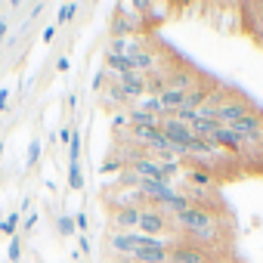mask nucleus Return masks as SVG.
Here are the masks:
<instances>
[{"instance_id": "23", "label": "nucleus", "mask_w": 263, "mask_h": 263, "mask_svg": "<svg viewBox=\"0 0 263 263\" xmlns=\"http://www.w3.org/2000/svg\"><path fill=\"white\" fill-rule=\"evenodd\" d=\"M53 37H56V25H47L44 34H41V41H44V44H53Z\"/></svg>"}, {"instance_id": "5", "label": "nucleus", "mask_w": 263, "mask_h": 263, "mask_svg": "<svg viewBox=\"0 0 263 263\" xmlns=\"http://www.w3.org/2000/svg\"><path fill=\"white\" fill-rule=\"evenodd\" d=\"M171 226H174V220H171V217H164V214H161V211H155V208H143V214H140V229H137V232L161 238V235H167V232H171Z\"/></svg>"}, {"instance_id": "29", "label": "nucleus", "mask_w": 263, "mask_h": 263, "mask_svg": "<svg viewBox=\"0 0 263 263\" xmlns=\"http://www.w3.org/2000/svg\"><path fill=\"white\" fill-rule=\"evenodd\" d=\"M65 102H68V108H78V96H74V93H68Z\"/></svg>"}, {"instance_id": "17", "label": "nucleus", "mask_w": 263, "mask_h": 263, "mask_svg": "<svg viewBox=\"0 0 263 263\" xmlns=\"http://www.w3.org/2000/svg\"><path fill=\"white\" fill-rule=\"evenodd\" d=\"M68 189H74V192L84 189V171H81V164H68Z\"/></svg>"}, {"instance_id": "24", "label": "nucleus", "mask_w": 263, "mask_h": 263, "mask_svg": "<svg viewBox=\"0 0 263 263\" xmlns=\"http://www.w3.org/2000/svg\"><path fill=\"white\" fill-rule=\"evenodd\" d=\"M68 68H71V62H68V56H59V59H56V71H59V74H65Z\"/></svg>"}, {"instance_id": "6", "label": "nucleus", "mask_w": 263, "mask_h": 263, "mask_svg": "<svg viewBox=\"0 0 263 263\" xmlns=\"http://www.w3.org/2000/svg\"><path fill=\"white\" fill-rule=\"evenodd\" d=\"M161 134L167 137V143H177V146H189L195 140L192 127L183 124V121H177V118H161Z\"/></svg>"}, {"instance_id": "25", "label": "nucleus", "mask_w": 263, "mask_h": 263, "mask_svg": "<svg viewBox=\"0 0 263 263\" xmlns=\"http://www.w3.org/2000/svg\"><path fill=\"white\" fill-rule=\"evenodd\" d=\"M37 220H41V214H28V217H25V232H31V229L37 226Z\"/></svg>"}, {"instance_id": "28", "label": "nucleus", "mask_w": 263, "mask_h": 263, "mask_svg": "<svg viewBox=\"0 0 263 263\" xmlns=\"http://www.w3.org/2000/svg\"><path fill=\"white\" fill-rule=\"evenodd\" d=\"M78 245H81V254H90V238L87 235H78Z\"/></svg>"}, {"instance_id": "22", "label": "nucleus", "mask_w": 263, "mask_h": 263, "mask_svg": "<svg viewBox=\"0 0 263 263\" xmlns=\"http://www.w3.org/2000/svg\"><path fill=\"white\" fill-rule=\"evenodd\" d=\"M7 105H10V90H7V87H0V115L7 111Z\"/></svg>"}, {"instance_id": "21", "label": "nucleus", "mask_w": 263, "mask_h": 263, "mask_svg": "<svg viewBox=\"0 0 263 263\" xmlns=\"http://www.w3.org/2000/svg\"><path fill=\"white\" fill-rule=\"evenodd\" d=\"M74 226H78V232H81V235H87L90 220H87V214H84V211H78V214H74Z\"/></svg>"}, {"instance_id": "8", "label": "nucleus", "mask_w": 263, "mask_h": 263, "mask_svg": "<svg viewBox=\"0 0 263 263\" xmlns=\"http://www.w3.org/2000/svg\"><path fill=\"white\" fill-rule=\"evenodd\" d=\"M171 263H211V254L198 245H174Z\"/></svg>"}, {"instance_id": "14", "label": "nucleus", "mask_w": 263, "mask_h": 263, "mask_svg": "<svg viewBox=\"0 0 263 263\" xmlns=\"http://www.w3.org/2000/svg\"><path fill=\"white\" fill-rule=\"evenodd\" d=\"M19 220H22V211H13V214H7L4 220H0V235H16V226H19Z\"/></svg>"}, {"instance_id": "9", "label": "nucleus", "mask_w": 263, "mask_h": 263, "mask_svg": "<svg viewBox=\"0 0 263 263\" xmlns=\"http://www.w3.org/2000/svg\"><path fill=\"white\" fill-rule=\"evenodd\" d=\"M158 102H161V118H171V115H177V111L183 108L186 93L177 90V87H164V90L158 93Z\"/></svg>"}, {"instance_id": "11", "label": "nucleus", "mask_w": 263, "mask_h": 263, "mask_svg": "<svg viewBox=\"0 0 263 263\" xmlns=\"http://www.w3.org/2000/svg\"><path fill=\"white\" fill-rule=\"evenodd\" d=\"M186 186H192V189H208V186H214V174L192 164V167L186 171Z\"/></svg>"}, {"instance_id": "31", "label": "nucleus", "mask_w": 263, "mask_h": 263, "mask_svg": "<svg viewBox=\"0 0 263 263\" xmlns=\"http://www.w3.org/2000/svg\"><path fill=\"white\" fill-rule=\"evenodd\" d=\"M260 13H263V4H260Z\"/></svg>"}, {"instance_id": "2", "label": "nucleus", "mask_w": 263, "mask_h": 263, "mask_svg": "<svg viewBox=\"0 0 263 263\" xmlns=\"http://www.w3.org/2000/svg\"><path fill=\"white\" fill-rule=\"evenodd\" d=\"M217 223V217H214V211H208V208H186L183 214H177L174 217V226L183 232V235H198V232H204L208 226H214Z\"/></svg>"}, {"instance_id": "16", "label": "nucleus", "mask_w": 263, "mask_h": 263, "mask_svg": "<svg viewBox=\"0 0 263 263\" xmlns=\"http://www.w3.org/2000/svg\"><path fill=\"white\" fill-rule=\"evenodd\" d=\"M41 152H44L41 140H31V143H28V149H25V167H34V164L41 161Z\"/></svg>"}, {"instance_id": "30", "label": "nucleus", "mask_w": 263, "mask_h": 263, "mask_svg": "<svg viewBox=\"0 0 263 263\" xmlns=\"http://www.w3.org/2000/svg\"><path fill=\"white\" fill-rule=\"evenodd\" d=\"M0 158H4V140H0Z\"/></svg>"}, {"instance_id": "26", "label": "nucleus", "mask_w": 263, "mask_h": 263, "mask_svg": "<svg viewBox=\"0 0 263 263\" xmlns=\"http://www.w3.org/2000/svg\"><path fill=\"white\" fill-rule=\"evenodd\" d=\"M56 143H65V146L71 143V127H62V130H59V140H56Z\"/></svg>"}, {"instance_id": "3", "label": "nucleus", "mask_w": 263, "mask_h": 263, "mask_svg": "<svg viewBox=\"0 0 263 263\" xmlns=\"http://www.w3.org/2000/svg\"><path fill=\"white\" fill-rule=\"evenodd\" d=\"M254 111H257V108H254L248 99H241V96H235V93H232V96H229L217 111H214V121H217V124H223V127H232L235 121H241V118H248V115H254Z\"/></svg>"}, {"instance_id": "13", "label": "nucleus", "mask_w": 263, "mask_h": 263, "mask_svg": "<svg viewBox=\"0 0 263 263\" xmlns=\"http://www.w3.org/2000/svg\"><path fill=\"white\" fill-rule=\"evenodd\" d=\"M81 146H84V140H81V130H78V127H71V143H68V164H81Z\"/></svg>"}, {"instance_id": "10", "label": "nucleus", "mask_w": 263, "mask_h": 263, "mask_svg": "<svg viewBox=\"0 0 263 263\" xmlns=\"http://www.w3.org/2000/svg\"><path fill=\"white\" fill-rule=\"evenodd\" d=\"M167 87H177V90H183V93H189V90H195L198 87V74L192 71V68H174L171 71V78H167Z\"/></svg>"}, {"instance_id": "1", "label": "nucleus", "mask_w": 263, "mask_h": 263, "mask_svg": "<svg viewBox=\"0 0 263 263\" xmlns=\"http://www.w3.org/2000/svg\"><path fill=\"white\" fill-rule=\"evenodd\" d=\"M149 25L146 19L137 13L134 4H115V16H111V37H149Z\"/></svg>"}, {"instance_id": "27", "label": "nucleus", "mask_w": 263, "mask_h": 263, "mask_svg": "<svg viewBox=\"0 0 263 263\" xmlns=\"http://www.w3.org/2000/svg\"><path fill=\"white\" fill-rule=\"evenodd\" d=\"M7 28H10L7 16H0V44H7Z\"/></svg>"}, {"instance_id": "15", "label": "nucleus", "mask_w": 263, "mask_h": 263, "mask_svg": "<svg viewBox=\"0 0 263 263\" xmlns=\"http://www.w3.org/2000/svg\"><path fill=\"white\" fill-rule=\"evenodd\" d=\"M134 108H143V111H149V115L161 118V102H158V96H143V99H137V105H134Z\"/></svg>"}, {"instance_id": "18", "label": "nucleus", "mask_w": 263, "mask_h": 263, "mask_svg": "<svg viewBox=\"0 0 263 263\" xmlns=\"http://www.w3.org/2000/svg\"><path fill=\"white\" fill-rule=\"evenodd\" d=\"M56 229H59V235H74V214H59V220H56Z\"/></svg>"}, {"instance_id": "20", "label": "nucleus", "mask_w": 263, "mask_h": 263, "mask_svg": "<svg viewBox=\"0 0 263 263\" xmlns=\"http://www.w3.org/2000/svg\"><path fill=\"white\" fill-rule=\"evenodd\" d=\"M7 257H10L13 263H19V260H22V238H19V235H13V238H10V248H7Z\"/></svg>"}, {"instance_id": "12", "label": "nucleus", "mask_w": 263, "mask_h": 263, "mask_svg": "<svg viewBox=\"0 0 263 263\" xmlns=\"http://www.w3.org/2000/svg\"><path fill=\"white\" fill-rule=\"evenodd\" d=\"M105 71L108 74H127L134 71V62H130V56H118V53H105Z\"/></svg>"}, {"instance_id": "4", "label": "nucleus", "mask_w": 263, "mask_h": 263, "mask_svg": "<svg viewBox=\"0 0 263 263\" xmlns=\"http://www.w3.org/2000/svg\"><path fill=\"white\" fill-rule=\"evenodd\" d=\"M134 7H137V13L146 19L149 28L164 25V22L174 16V4H167V0H134Z\"/></svg>"}, {"instance_id": "19", "label": "nucleus", "mask_w": 263, "mask_h": 263, "mask_svg": "<svg viewBox=\"0 0 263 263\" xmlns=\"http://www.w3.org/2000/svg\"><path fill=\"white\" fill-rule=\"evenodd\" d=\"M78 10H81L78 4H62V7H59V16H56V22H59V25H65V22H71V19L78 16Z\"/></svg>"}, {"instance_id": "7", "label": "nucleus", "mask_w": 263, "mask_h": 263, "mask_svg": "<svg viewBox=\"0 0 263 263\" xmlns=\"http://www.w3.org/2000/svg\"><path fill=\"white\" fill-rule=\"evenodd\" d=\"M140 214H143V208H118V211H111L115 232H137L140 229Z\"/></svg>"}]
</instances>
